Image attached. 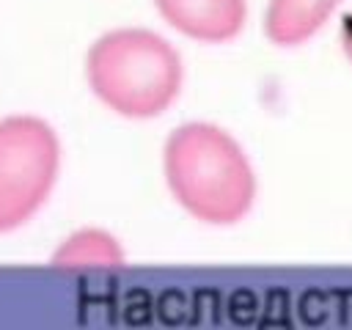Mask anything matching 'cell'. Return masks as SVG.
<instances>
[{"label": "cell", "instance_id": "5b68a950", "mask_svg": "<svg viewBox=\"0 0 352 330\" xmlns=\"http://www.w3.org/2000/svg\"><path fill=\"white\" fill-rule=\"evenodd\" d=\"M341 3L344 0H267L264 36L275 47H300L330 22Z\"/></svg>", "mask_w": 352, "mask_h": 330}, {"label": "cell", "instance_id": "7a4b0ae2", "mask_svg": "<svg viewBox=\"0 0 352 330\" xmlns=\"http://www.w3.org/2000/svg\"><path fill=\"white\" fill-rule=\"evenodd\" d=\"M85 82L99 104L126 121H148L173 107L184 85L179 50L148 28H113L85 52Z\"/></svg>", "mask_w": 352, "mask_h": 330}, {"label": "cell", "instance_id": "8992f818", "mask_svg": "<svg viewBox=\"0 0 352 330\" xmlns=\"http://www.w3.org/2000/svg\"><path fill=\"white\" fill-rule=\"evenodd\" d=\"M52 267L63 272L118 270L126 261L124 245L104 228H74L52 250Z\"/></svg>", "mask_w": 352, "mask_h": 330}, {"label": "cell", "instance_id": "52a82bcc", "mask_svg": "<svg viewBox=\"0 0 352 330\" xmlns=\"http://www.w3.org/2000/svg\"><path fill=\"white\" fill-rule=\"evenodd\" d=\"M338 41H341V50L346 55V60L352 63V11L341 19V33H338Z\"/></svg>", "mask_w": 352, "mask_h": 330}, {"label": "cell", "instance_id": "277c9868", "mask_svg": "<svg viewBox=\"0 0 352 330\" xmlns=\"http://www.w3.org/2000/svg\"><path fill=\"white\" fill-rule=\"evenodd\" d=\"M162 22L198 44H228L248 22V0H151Z\"/></svg>", "mask_w": 352, "mask_h": 330}, {"label": "cell", "instance_id": "3957f363", "mask_svg": "<svg viewBox=\"0 0 352 330\" xmlns=\"http://www.w3.org/2000/svg\"><path fill=\"white\" fill-rule=\"evenodd\" d=\"M60 138L47 118H0V234L28 226L50 201L60 176Z\"/></svg>", "mask_w": 352, "mask_h": 330}, {"label": "cell", "instance_id": "6da1fadb", "mask_svg": "<svg viewBox=\"0 0 352 330\" xmlns=\"http://www.w3.org/2000/svg\"><path fill=\"white\" fill-rule=\"evenodd\" d=\"M162 179L176 206L204 226L242 223L258 195L248 151L212 121H187L170 129L162 146Z\"/></svg>", "mask_w": 352, "mask_h": 330}]
</instances>
